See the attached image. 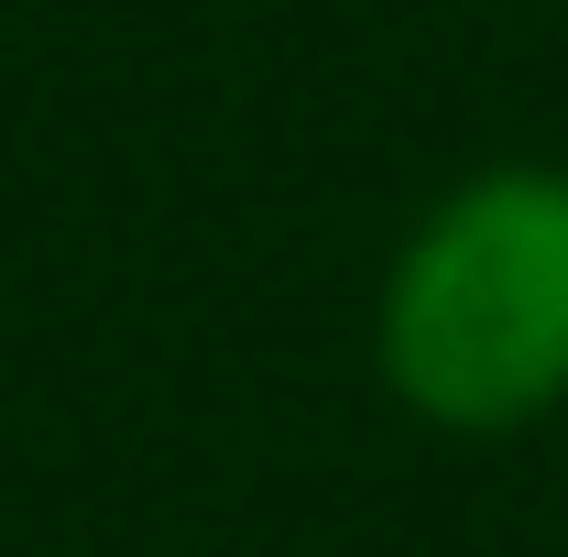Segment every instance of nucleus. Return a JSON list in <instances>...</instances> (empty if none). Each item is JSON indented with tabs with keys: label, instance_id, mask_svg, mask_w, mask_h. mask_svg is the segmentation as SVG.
Masks as SVG:
<instances>
[{
	"label": "nucleus",
	"instance_id": "obj_1",
	"mask_svg": "<svg viewBox=\"0 0 568 557\" xmlns=\"http://www.w3.org/2000/svg\"><path fill=\"white\" fill-rule=\"evenodd\" d=\"M372 372L437 437H525L568 416V164H481L372 284Z\"/></svg>",
	"mask_w": 568,
	"mask_h": 557
}]
</instances>
